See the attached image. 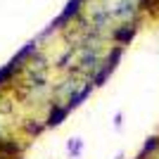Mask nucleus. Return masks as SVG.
I'll return each instance as SVG.
<instances>
[{
	"label": "nucleus",
	"instance_id": "0eeeda50",
	"mask_svg": "<svg viewBox=\"0 0 159 159\" xmlns=\"http://www.w3.org/2000/svg\"><path fill=\"white\" fill-rule=\"evenodd\" d=\"M36 48H38V43H36V40L26 43V45H24V48L19 50V52H17V55L12 57V62H14V64H21V66H24V62H26L29 57H31V55L36 52Z\"/></svg>",
	"mask_w": 159,
	"mask_h": 159
},
{
	"label": "nucleus",
	"instance_id": "7ed1b4c3",
	"mask_svg": "<svg viewBox=\"0 0 159 159\" xmlns=\"http://www.w3.org/2000/svg\"><path fill=\"white\" fill-rule=\"evenodd\" d=\"M135 29H138V24L135 21H128V24H121L116 31H112V38L116 45H126V43H131L133 36H135Z\"/></svg>",
	"mask_w": 159,
	"mask_h": 159
},
{
	"label": "nucleus",
	"instance_id": "ddd939ff",
	"mask_svg": "<svg viewBox=\"0 0 159 159\" xmlns=\"http://www.w3.org/2000/svg\"><path fill=\"white\" fill-rule=\"evenodd\" d=\"M121 124H124V114H121V112H116V114H114V126H116V128H121Z\"/></svg>",
	"mask_w": 159,
	"mask_h": 159
},
{
	"label": "nucleus",
	"instance_id": "1a4fd4ad",
	"mask_svg": "<svg viewBox=\"0 0 159 159\" xmlns=\"http://www.w3.org/2000/svg\"><path fill=\"white\" fill-rule=\"evenodd\" d=\"M159 150V135H152V138L145 140V145H143V150L138 152L140 159H147V154H154Z\"/></svg>",
	"mask_w": 159,
	"mask_h": 159
},
{
	"label": "nucleus",
	"instance_id": "9b49d317",
	"mask_svg": "<svg viewBox=\"0 0 159 159\" xmlns=\"http://www.w3.org/2000/svg\"><path fill=\"white\" fill-rule=\"evenodd\" d=\"M45 124H40V121H26V124H24V131L29 133V135H40V133L45 131Z\"/></svg>",
	"mask_w": 159,
	"mask_h": 159
},
{
	"label": "nucleus",
	"instance_id": "39448f33",
	"mask_svg": "<svg viewBox=\"0 0 159 159\" xmlns=\"http://www.w3.org/2000/svg\"><path fill=\"white\" fill-rule=\"evenodd\" d=\"M112 71H114V66L112 64H107V62H102V66H100L98 71L90 76V83H93L95 88H100V86H105V81L112 76Z\"/></svg>",
	"mask_w": 159,
	"mask_h": 159
},
{
	"label": "nucleus",
	"instance_id": "423d86ee",
	"mask_svg": "<svg viewBox=\"0 0 159 159\" xmlns=\"http://www.w3.org/2000/svg\"><path fill=\"white\" fill-rule=\"evenodd\" d=\"M19 152H21V145L17 140L0 138V154H5V157H19Z\"/></svg>",
	"mask_w": 159,
	"mask_h": 159
},
{
	"label": "nucleus",
	"instance_id": "9d476101",
	"mask_svg": "<svg viewBox=\"0 0 159 159\" xmlns=\"http://www.w3.org/2000/svg\"><path fill=\"white\" fill-rule=\"evenodd\" d=\"M66 150H69V154H71L74 159H79L81 152H83V140L81 138H71L69 143H66Z\"/></svg>",
	"mask_w": 159,
	"mask_h": 159
},
{
	"label": "nucleus",
	"instance_id": "6e6552de",
	"mask_svg": "<svg viewBox=\"0 0 159 159\" xmlns=\"http://www.w3.org/2000/svg\"><path fill=\"white\" fill-rule=\"evenodd\" d=\"M21 69V64H14V62H10V64H5L2 69H0V88L2 86H7L10 81L14 79V74Z\"/></svg>",
	"mask_w": 159,
	"mask_h": 159
},
{
	"label": "nucleus",
	"instance_id": "f8f14e48",
	"mask_svg": "<svg viewBox=\"0 0 159 159\" xmlns=\"http://www.w3.org/2000/svg\"><path fill=\"white\" fill-rule=\"evenodd\" d=\"M81 66H83V69H90V66H93V69H98V55H93L90 50H88L86 57H83V62H81Z\"/></svg>",
	"mask_w": 159,
	"mask_h": 159
},
{
	"label": "nucleus",
	"instance_id": "f257e3e1",
	"mask_svg": "<svg viewBox=\"0 0 159 159\" xmlns=\"http://www.w3.org/2000/svg\"><path fill=\"white\" fill-rule=\"evenodd\" d=\"M81 7H83V0H69L64 5V10L60 12V17L50 24V29H48L45 33H50V31H57V29H64L69 21H74L76 17L81 14Z\"/></svg>",
	"mask_w": 159,
	"mask_h": 159
},
{
	"label": "nucleus",
	"instance_id": "f03ea898",
	"mask_svg": "<svg viewBox=\"0 0 159 159\" xmlns=\"http://www.w3.org/2000/svg\"><path fill=\"white\" fill-rule=\"evenodd\" d=\"M69 116V107L66 105H60V102H55L52 107H50V114H48L45 119V126L48 128H57L64 124V119Z\"/></svg>",
	"mask_w": 159,
	"mask_h": 159
},
{
	"label": "nucleus",
	"instance_id": "20e7f679",
	"mask_svg": "<svg viewBox=\"0 0 159 159\" xmlns=\"http://www.w3.org/2000/svg\"><path fill=\"white\" fill-rule=\"evenodd\" d=\"M93 83H86V86L83 88H79V90H74L71 95H69V100H66V107H69V112H71V109H76V107L81 105V102H83V100L88 98V95L93 93Z\"/></svg>",
	"mask_w": 159,
	"mask_h": 159
}]
</instances>
